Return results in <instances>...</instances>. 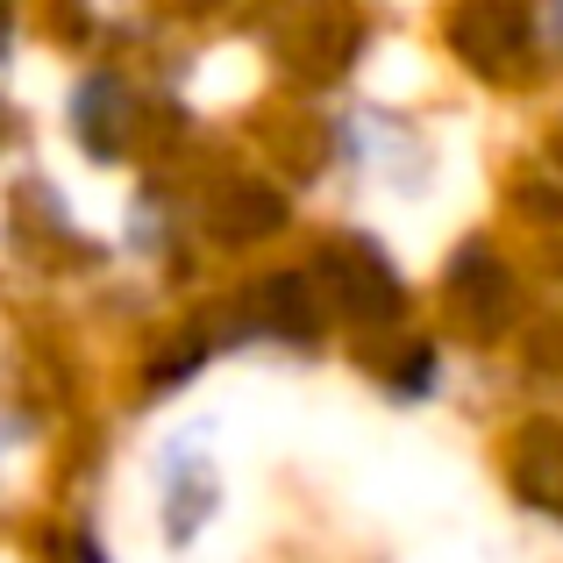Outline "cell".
Segmentation results:
<instances>
[{
    "mask_svg": "<svg viewBox=\"0 0 563 563\" xmlns=\"http://www.w3.org/2000/svg\"><path fill=\"white\" fill-rule=\"evenodd\" d=\"M321 278H329V300L343 307V314H357V321H378V314L399 307L393 264H385L372 243H357V235H343V243L321 250Z\"/></svg>",
    "mask_w": 563,
    "mask_h": 563,
    "instance_id": "1",
    "label": "cell"
},
{
    "mask_svg": "<svg viewBox=\"0 0 563 563\" xmlns=\"http://www.w3.org/2000/svg\"><path fill=\"white\" fill-rule=\"evenodd\" d=\"M278 214H286V207H278L272 186H229V192L214 200V221H221V235H229V243H250V235H264Z\"/></svg>",
    "mask_w": 563,
    "mask_h": 563,
    "instance_id": "3",
    "label": "cell"
},
{
    "mask_svg": "<svg viewBox=\"0 0 563 563\" xmlns=\"http://www.w3.org/2000/svg\"><path fill=\"white\" fill-rule=\"evenodd\" d=\"M257 314L286 335H314L321 329V307H314V286L300 272H278V278H257Z\"/></svg>",
    "mask_w": 563,
    "mask_h": 563,
    "instance_id": "2",
    "label": "cell"
}]
</instances>
